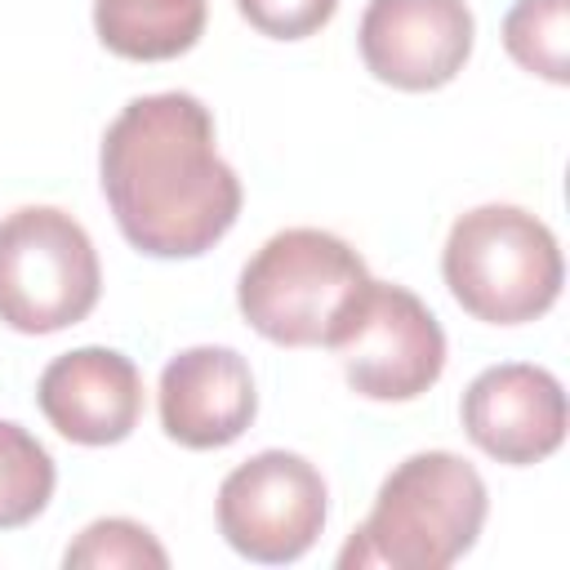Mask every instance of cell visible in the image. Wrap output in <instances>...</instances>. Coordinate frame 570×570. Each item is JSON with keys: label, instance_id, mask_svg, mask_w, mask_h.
<instances>
[{"label": "cell", "instance_id": "cell-4", "mask_svg": "<svg viewBox=\"0 0 570 570\" xmlns=\"http://www.w3.org/2000/svg\"><path fill=\"white\" fill-rule=\"evenodd\" d=\"M365 281V258L343 236L321 227H285L245 263L236 303L267 343L325 347Z\"/></svg>", "mask_w": 570, "mask_h": 570}, {"label": "cell", "instance_id": "cell-15", "mask_svg": "<svg viewBox=\"0 0 570 570\" xmlns=\"http://www.w3.org/2000/svg\"><path fill=\"white\" fill-rule=\"evenodd\" d=\"M67 570H116V566H156L165 570L169 557L165 548L151 539L147 525L125 521V517H107L80 530V539L67 548L62 557Z\"/></svg>", "mask_w": 570, "mask_h": 570}, {"label": "cell", "instance_id": "cell-10", "mask_svg": "<svg viewBox=\"0 0 570 570\" xmlns=\"http://www.w3.org/2000/svg\"><path fill=\"white\" fill-rule=\"evenodd\" d=\"M156 405L169 441L187 450H218V445H232L254 423L258 392L236 347L200 343L165 361Z\"/></svg>", "mask_w": 570, "mask_h": 570}, {"label": "cell", "instance_id": "cell-3", "mask_svg": "<svg viewBox=\"0 0 570 570\" xmlns=\"http://www.w3.org/2000/svg\"><path fill=\"white\" fill-rule=\"evenodd\" d=\"M441 276L463 312L485 325L543 316L561 294V249L543 218L521 205H476L454 218Z\"/></svg>", "mask_w": 570, "mask_h": 570}, {"label": "cell", "instance_id": "cell-5", "mask_svg": "<svg viewBox=\"0 0 570 570\" xmlns=\"http://www.w3.org/2000/svg\"><path fill=\"white\" fill-rule=\"evenodd\" d=\"M102 267L89 232L53 205L0 218V321L18 334H53L98 303Z\"/></svg>", "mask_w": 570, "mask_h": 570}, {"label": "cell", "instance_id": "cell-12", "mask_svg": "<svg viewBox=\"0 0 570 570\" xmlns=\"http://www.w3.org/2000/svg\"><path fill=\"white\" fill-rule=\"evenodd\" d=\"M205 9V0H94V27L111 53L165 62L200 40Z\"/></svg>", "mask_w": 570, "mask_h": 570}, {"label": "cell", "instance_id": "cell-13", "mask_svg": "<svg viewBox=\"0 0 570 570\" xmlns=\"http://www.w3.org/2000/svg\"><path fill=\"white\" fill-rule=\"evenodd\" d=\"M53 459L18 423L0 419V530H18L45 512L53 499Z\"/></svg>", "mask_w": 570, "mask_h": 570}, {"label": "cell", "instance_id": "cell-2", "mask_svg": "<svg viewBox=\"0 0 570 570\" xmlns=\"http://www.w3.org/2000/svg\"><path fill=\"white\" fill-rule=\"evenodd\" d=\"M485 508H490L485 481L468 459L450 450L410 454L379 485V499L343 543L338 566L445 570L476 543L485 525Z\"/></svg>", "mask_w": 570, "mask_h": 570}, {"label": "cell", "instance_id": "cell-9", "mask_svg": "<svg viewBox=\"0 0 570 570\" xmlns=\"http://www.w3.org/2000/svg\"><path fill=\"white\" fill-rule=\"evenodd\" d=\"M463 432L499 463H539L566 441V392L557 374L525 361L481 370L463 392Z\"/></svg>", "mask_w": 570, "mask_h": 570}, {"label": "cell", "instance_id": "cell-16", "mask_svg": "<svg viewBox=\"0 0 570 570\" xmlns=\"http://www.w3.org/2000/svg\"><path fill=\"white\" fill-rule=\"evenodd\" d=\"M236 9L245 13L249 27H258L263 36H276V40H303L312 31H321L338 0H236Z\"/></svg>", "mask_w": 570, "mask_h": 570}, {"label": "cell", "instance_id": "cell-7", "mask_svg": "<svg viewBox=\"0 0 570 570\" xmlns=\"http://www.w3.org/2000/svg\"><path fill=\"white\" fill-rule=\"evenodd\" d=\"M325 530V476L294 450H263L218 485V534L258 566L298 561Z\"/></svg>", "mask_w": 570, "mask_h": 570}, {"label": "cell", "instance_id": "cell-14", "mask_svg": "<svg viewBox=\"0 0 570 570\" xmlns=\"http://www.w3.org/2000/svg\"><path fill=\"white\" fill-rule=\"evenodd\" d=\"M566 18H570V0H517L503 18V45L508 53L552 80L566 85L570 80V40H566Z\"/></svg>", "mask_w": 570, "mask_h": 570}, {"label": "cell", "instance_id": "cell-8", "mask_svg": "<svg viewBox=\"0 0 570 570\" xmlns=\"http://www.w3.org/2000/svg\"><path fill=\"white\" fill-rule=\"evenodd\" d=\"M356 45L383 85L410 94L441 89L472 53V13L463 0H370Z\"/></svg>", "mask_w": 570, "mask_h": 570}, {"label": "cell", "instance_id": "cell-6", "mask_svg": "<svg viewBox=\"0 0 570 570\" xmlns=\"http://www.w3.org/2000/svg\"><path fill=\"white\" fill-rule=\"evenodd\" d=\"M370 401H414L445 370V330L428 303L392 281H365L325 343Z\"/></svg>", "mask_w": 570, "mask_h": 570}, {"label": "cell", "instance_id": "cell-11", "mask_svg": "<svg viewBox=\"0 0 570 570\" xmlns=\"http://www.w3.org/2000/svg\"><path fill=\"white\" fill-rule=\"evenodd\" d=\"M36 401L67 441L116 445L142 414V379L138 365L116 347H76L45 365Z\"/></svg>", "mask_w": 570, "mask_h": 570}, {"label": "cell", "instance_id": "cell-1", "mask_svg": "<svg viewBox=\"0 0 570 570\" xmlns=\"http://www.w3.org/2000/svg\"><path fill=\"white\" fill-rule=\"evenodd\" d=\"M98 174L116 227L151 258H196L240 214V178L218 156L214 116L196 94L125 102L102 134Z\"/></svg>", "mask_w": 570, "mask_h": 570}]
</instances>
